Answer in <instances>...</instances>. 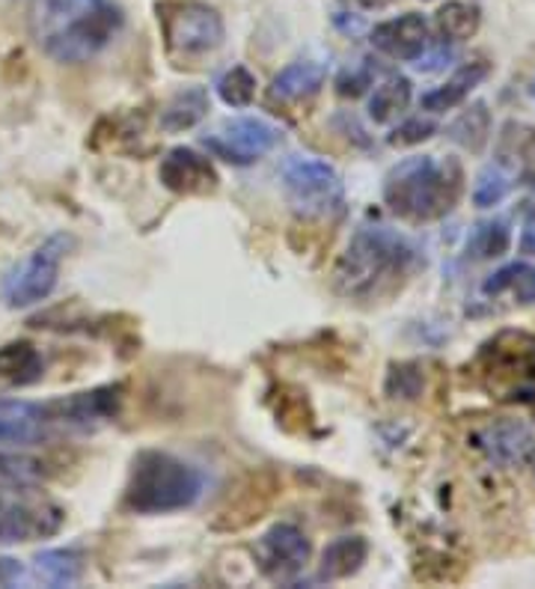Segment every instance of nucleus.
<instances>
[{"instance_id": "obj_1", "label": "nucleus", "mask_w": 535, "mask_h": 589, "mask_svg": "<svg viewBox=\"0 0 535 589\" xmlns=\"http://www.w3.org/2000/svg\"><path fill=\"white\" fill-rule=\"evenodd\" d=\"M31 33L57 63H83L108 48L122 27L113 0H31Z\"/></svg>"}, {"instance_id": "obj_2", "label": "nucleus", "mask_w": 535, "mask_h": 589, "mask_svg": "<svg viewBox=\"0 0 535 589\" xmlns=\"http://www.w3.org/2000/svg\"><path fill=\"white\" fill-rule=\"evenodd\" d=\"M416 265V247L390 226H360L336 265V286L348 298H378Z\"/></svg>"}, {"instance_id": "obj_3", "label": "nucleus", "mask_w": 535, "mask_h": 589, "mask_svg": "<svg viewBox=\"0 0 535 589\" xmlns=\"http://www.w3.org/2000/svg\"><path fill=\"white\" fill-rule=\"evenodd\" d=\"M465 188L458 162H437L435 155H414L387 174L384 200L399 218L425 224L453 212Z\"/></svg>"}, {"instance_id": "obj_4", "label": "nucleus", "mask_w": 535, "mask_h": 589, "mask_svg": "<svg viewBox=\"0 0 535 589\" xmlns=\"http://www.w3.org/2000/svg\"><path fill=\"white\" fill-rule=\"evenodd\" d=\"M205 491V474L197 465L161 449L137 453L125 486V509L137 515H167L193 507Z\"/></svg>"}, {"instance_id": "obj_5", "label": "nucleus", "mask_w": 535, "mask_h": 589, "mask_svg": "<svg viewBox=\"0 0 535 589\" xmlns=\"http://www.w3.org/2000/svg\"><path fill=\"white\" fill-rule=\"evenodd\" d=\"M467 376L497 402L535 414V334L503 331L491 336L467 366Z\"/></svg>"}, {"instance_id": "obj_6", "label": "nucleus", "mask_w": 535, "mask_h": 589, "mask_svg": "<svg viewBox=\"0 0 535 589\" xmlns=\"http://www.w3.org/2000/svg\"><path fill=\"white\" fill-rule=\"evenodd\" d=\"M167 52L179 60L212 54L223 42L221 12L202 0H164L158 7Z\"/></svg>"}, {"instance_id": "obj_7", "label": "nucleus", "mask_w": 535, "mask_h": 589, "mask_svg": "<svg viewBox=\"0 0 535 589\" xmlns=\"http://www.w3.org/2000/svg\"><path fill=\"white\" fill-rule=\"evenodd\" d=\"M286 200L301 218H331L343 209L345 185L322 158L294 155L283 164Z\"/></svg>"}, {"instance_id": "obj_8", "label": "nucleus", "mask_w": 535, "mask_h": 589, "mask_svg": "<svg viewBox=\"0 0 535 589\" xmlns=\"http://www.w3.org/2000/svg\"><path fill=\"white\" fill-rule=\"evenodd\" d=\"M71 247L69 235H51L45 242L33 251L31 256H24L19 265H12L10 275L3 280V301L10 307H33L45 301L54 286H57V277H60V265L66 259Z\"/></svg>"}, {"instance_id": "obj_9", "label": "nucleus", "mask_w": 535, "mask_h": 589, "mask_svg": "<svg viewBox=\"0 0 535 589\" xmlns=\"http://www.w3.org/2000/svg\"><path fill=\"white\" fill-rule=\"evenodd\" d=\"M277 143H280V129L271 125L268 120H259V116L223 120L202 137V146H205L214 158L238 164V167L259 162L263 155L271 153Z\"/></svg>"}, {"instance_id": "obj_10", "label": "nucleus", "mask_w": 535, "mask_h": 589, "mask_svg": "<svg viewBox=\"0 0 535 589\" xmlns=\"http://www.w3.org/2000/svg\"><path fill=\"white\" fill-rule=\"evenodd\" d=\"M63 527L60 507L51 500L7 494L0 491V542H31V538L54 536Z\"/></svg>"}, {"instance_id": "obj_11", "label": "nucleus", "mask_w": 535, "mask_h": 589, "mask_svg": "<svg viewBox=\"0 0 535 589\" xmlns=\"http://www.w3.org/2000/svg\"><path fill=\"white\" fill-rule=\"evenodd\" d=\"M310 538L303 536L294 524H274L259 542H256V563L268 580L274 584H292L310 563Z\"/></svg>"}, {"instance_id": "obj_12", "label": "nucleus", "mask_w": 535, "mask_h": 589, "mask_svg": "<svg viewBox=\"0 0 535 589\" xmlns=\"http://www.w3.org/2000/svg\"><path fill=\"white\" fill-rule=\"evenodd\" d=\"M54 420L48 405H36L24 399H0V447L21 449L42 444Z\"/></svg>"}, {"instance_id": "obj_13", "label": "nucleus", "mask_w": 535, "mask_h": 589, "mask_svg": "<svg viewBox=\"0 0 535 589\" xmlns=\"http://www.w3.org/2000/svg\"><path fill=\"white\" fill-rule=\"evenodd\" d=\"M164 188L172 193H185V197H200V193H212L218 188V174L209 158L193 153L188 146H176L161 158L158 167Z\"/></svg>"}, {"instance_id": "obj_14", "label": "nucleus", "mask_w": 535, "mask_h": 589, "mask_svg": "<svg viewBox=\"0 0 535 589\" xmlns=\"http://www.w3.org/2000/svg\"><path fill=\"white\" fill-rule=\"evenodd\" d=\"M476 447L482 449L488 462L497 468H517L535 453V437L524 423L500 420L476 435Z\"/></svg>"}, {"instance_id": "obj_15", "label": "nucleus", "mask_w": 535, "mask_h": 589, "mask_svg": "<svg viewBox=\"0 0 535 589\" xmlns=\"http://www.w3.org/2000/svg\"><path fill=\"white\" fill-rule=\"evenodd\" d=\"M372 45L393 60H416L428 48V24L420 12H404L375 27Z\"/></svg>"}, {"instance_id": "obj_16", "label": "nucleus", "mask_w": 535, "mask_h": 589, "mask_svg": "<svg viewBox=\"0 0 535 589\" xmlns=\"http://www.w3.org/2000/svg\"><path fill=\"white\" fill-rule=\"evenodd\" d=\"M120 387H96L90 393H78V397L54 402V405H48V414L54 423L90 429L96 423L113 420V414L120 411Z\"/></svg>"}, {"instance_id": "obj_17", "label": "nucleus", "mask_w": 535, "mask_h": 589, "mask_svg": "<svg viewBox=\"0 0 535 589\" xmlns=\"http://www.w3.org/2000/svg\"><path fill=\"white\" fill-rule=\"evenodd\" d=\"M488 71H491V66H488L486 60H473L467 63V66H461V69L455 71L453 78L444 84V87H437V90L425 92L423 96V108L432 113H444V111H453L455 104H461L470 96V92L479 87V84L486 81Z\"/></svg>"}, {"instance_id": "obj_18", "label": "nucleus", "mask_w": 535, "mask_h": 589, "mask_svg": "<svg viewBox=\"0 0 535 589\" xmlns=\"http://www.w3.org/2000/svg\"><path fill=\"white\" fill-rule=\"evenodd\" d=\"M366 557H369V542L364 536H343L331 542L322 554V566H319V580H345L364 569Z\"/></svg>"}, {"instance_id": "obj_19", "label": "nucleus", "mask_w": 535, "mask_h": 589, "mask_svg": "<svg viewBox=\"0 0 535 589\" xmlns=\"http://www.w3.org/2000/svg\"><path fill=\"white\" fill-rule=\"evenodd\" d=\"M45 373L40 348L27 340H15L0 348V381L12 387L36 385Z\"/></svg>"}, {"instance_id": "obj_20", "label": "nucleus", "mask_w": 535, "mask_h": 589, "mask_svg": "<svg viewBox=\"0 0 535 589\" xmlns=\"http://www.w3.org/2000/svg\"><path fill=\"white\" fill-rule=\"evenodd\" d=\"M324 78H327V69L322 63L315 60H301L286 66L277 78H274V99H283V102H301V99H310L315 92L322 90Z\"/></svg>"}, {"instance_id": "obj_21", "label": "nucleus", "mask_w": 535, "mask_h": 589, "mask_svg": "<svg viewBox=\"0 0 535 589\" xmlns=\"http://www.w3.org/2000/svg\"><path fill=\"white\" fill-rule=\"evenodd\" d=\"M205 113H209V92L202 87H188L164 104L161 129L164 132H185L205 120Z\"/></svg>"}, {"instance_id": "obj_22", "label": "nucleus", "mask_w": 535, "mask_h": 589, "mask_svg": "<svg viewBox=\"0 0 535 589\" xmlns=\"http://www.w3.org/2000/svg\"><path fill=\"white\" fill-rule=\"evenodd\" d=\"M33 569H36V575H40L48 587H71V584H78V578H81L83 563L81 554H75V551L48 548L36 554Z\"/></svg>"}, {"instance_id": "obj_23", "label": "nucleus", "mask_w": 535, "mask_h": 589, "mask_svg": "<svg viewBox=\"0 0 535 589\" xmlns=\"http://www.w3.org/2000/svg\"><path fill=\"white\" fill-rule=\"evenodd\" d=\"M449 141H455L467 153H482L488 137H491V113L482 102H476L473 108H467L458 120L449 125Z\"/></svg>"}, {"instance_id": "obj_24", "label": "nucleus", "mask_w": 535, "mask_h": 589, "mask_svg": "<svg viewBox=\"0 0 535 589\" xmlns=\"http://www.w3.org/2000/svg\"><path fill=\"white\" fill-rule=\"evenodd\" d=\"M479 21H482L479 7L465 3V0H449L446 7L437 10V33L446 42H467L479 31Z\"/></svg>"}, {"instance_id": "obj_25", "label": "nucleus", "mask_w": 535, "mask_h": 589, "mask_svg": "<svg viewBox=\"0 0 535 589\" xmlns=\"http://www.w3.org/2000/svg\"><path fill=\"white\" fill-rule=\"evenodd\" d=\"M411 104V81L404 75H390L369 99V116L375 122H390Z\"/></svg>"}, {"instance_id": "obj_26", "label": "nucleus", "mask_w": 535, "mask_h": 589, "mask_svg": "<svg viewBox=\"0 0 535 589\" xmlns=\"http://www.w3.org/2000/svg\"><path fill=\"white\" fill-rule=\"evenodd\" d=\"M509 242H512V233H509L505 221H500V218L482 221L467 242V254H473L476 259H497L509 251Z\"/></svg>"}, {"instance_id": "obj_27", "label": "nucleus", "mask_w": 535, "mask_h": 589, "mask_svg": "<svg viewBox=\"0 0 535 589\" xmlns=\"http://www.w3.org/2000/svg\"><path fill=\"white\" fill-rule=\"evenodd\" d=\"M505 289H512L517 301L535 304V268H530L524 263L505 265L503 271H497L486 284V294H500Z\"/></svg>"}, {"instance_id": "obj_28", "label": "nucleus", "mask_w": 535, "mask_h": 589, "mask_svg": "<svg viewBox=\"0 0 535 589\" xmlns=\"http://www.w3.org/2000/svg\"><path fill=\"white\" fill-rule=\"evenodd\" d=\"M218 96L230 108H247L256 96V78L244 66H233L218 78Z\"/></svg>"}, {"instance_id": "obj_29", "label": "nucleus", "mask_w": 535, "mask_h": 589, "mask_svg": "<svg viewBox=\"0 0 535 589\" xmlns=\"http://www.w3.org/2000/svg\"><path fill=\"white\" fill-rule=\"evenodd\" d=\"M509 188H512V176L505 174L503 164H491V167H486V170L479 174V179H476L473 203L482 205V209L497 205L505 193H509Z\"/></svg>"}, {"instance_id": "obj_30", "label": "nucleus", "mask_w": 535, "mask_h": 589, "mask_svg": "<svg viewBox=\"0 0 535 589\" xmlns=\"http://www.w3.org/2000/svg\"><path fill=\"white\" fill-rule=\"evenodd\" d=\"M387 393L393 399H416L423 393V369L416 364L393 366L387 378Z\"/></svg>"}, {"instance_id": "obj_31", "label": "nucleus", "mask_w": 535, "mask_h": 589, "mask_svg": "<svg viewBox=\"0 0 535 589\" xmlns=\"http://www.w3.org/2000/svg\"><path fill=\"white\" fill-rule=\"evenodd\" d=\"M437 132V125L432 120H423V116H416V120L402 122L393 134H390V143L393 146H414V143L428 141L432 134Z\"/></svg>"}, {"instance_id": "obj_32", "label": "nucleus", "mask_w": 535, "mask_h": 589, "mask_svg": "<svg viewBox=\"0 0 535 589\" xmlns=\"http://www.w3.org/2000/svg\"><path fill=\"white\" fill-rule=\"evenodd\" d=\"M372 84V69L369 66H360V69H348L339 75V81H336V90L339 96H360Z\"/></svg>"}, {"instance_id": "obj_33", "label": "nucleus", "mask_w": 535, "mask_h": 589, "mask_svg": "<svg viewBox=\"0 0 535 589\" xmlns=\"http://www.w3.org/2000/svg\"><path fill=\"white\" fill-rule=\"evenodd\" d=\"M24 575V569H21L19 559H10L3 557L0 559V587H7V584H15V580Z\"/></svg>"}, {"instance_id": "obj_34", "label": "nucleus", "mask_w": 535, "mask_h": 589, "mask_svg": "<svg viewBox=\"0 0 535 589\" xmlns=\"http://www.w3.org/2000/svg\"><path fill=\"white\" fill-rule=\"evenodd\" d=\"M521 247H524V254L535 256V226H530L524 233V238H521Z\"/></svg>"}, {"instance_id": "obj_35", "label": "nucleus", "mask_w": 535, "mask_h": 589, "mask_svg": "<svg viewBox=\"0 0 535 589\" xmlns=\"http://www.w3.org/2000/svg\"><path fill=\"white\" fill-rule=\"evenodd\" d=\"M357 3H360L364 10H381V7H387L390 0H357Z\"/></svg>"}]
</instances>
